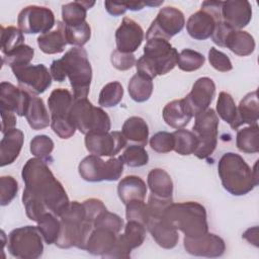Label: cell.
Returning <instances> with one entry per match:
<instances>
[{"mask_svg": "<svg viewBox=\"0 0 259 259\" xmlns=\"http://www.w3.org/2000/svg\"><path fill=\"white\" fill-rule=\"evenodd\" d=\"M31 94L9 82L0 84V109L9 110L19 116L26 114Z\"/></svg>", "mask_w": 259, "mask_h": 259, "instance_id": "obj_19", "label": "cell"}, {"mask_svg": "<svg viewBox=\"0 0 259 259\" xmlns=\"http://www.w3.org/2000/svg\"><path fill=\"white\" fill-rule=\"evenodd\" d=\"M37 229L48 245L55 244L61 230L60 218L53 212L47 211L37 220Z\"/></svg>", "mask_w": 259, "mask_h": 259, "instance_id": "obj_36", "label": "cell"}, {"mask_svg": "<svg viewBox=\"0 0 259 259\" xmlns=\"http://www.w3.org/2000/svg\"><path fill=\"white\" fill-rule=\"evenodd\" d=\"M95 4L94 1H74L62 6L63 23L67 26H76L86 21L87 10Z\"/></svg>", "mask_w": 259, "mask_h": 259, "instance_id": "obj_32", "label": "cell"}, {"mask_svg": "<svg viewBox=\"0 0 259 259\" xmlns=\"http://www.w3.org/2000/svg\"><path fill=\"white\" fill-rule=\"evenodd\" d=\"M0 114H1V133L3 135L12 128H15V124H16L15 113L9 110L0 109Z\"/></svg>", "mask_w": 259, "mask_h": 259, "instance_id": "obj_55", "label": "cell"}, {"mask_svg": "<svg viewBox=\"0 0 259 259\" xmlns=\"http://www.w3.org/2000/svg\"><path fill=\"white\" fill-rule=\"evenodd\" d=\"M164 121L173 128H182L193 117L186 101L183 99L173 100L165 105L162 111Z\"/></svg>", "mask_w": 259, "mask_h": 259, "instance_id": "obj_24", "label": "cell"}, {"mask_svg": "<svg viewBox=\"0 0 259 259\" xmlns=\"http://www.w3.org/2000/svg\"><path fill=\"white\" fill-rule=\"evenodd\" d=\"M21 177L25 185L23 193L39 200L50 212L60 218L70 200L47 163L38 158H30L22 168Z\"/></svg>", "mask_w": 259, "mask_h": 259, "instance_id": "obj_1", "label": "cell"}, {"mask_svg": "<svg viewBox=\"0 0 259 259\" xmlns=\"http://www.w3.org/2000/svg\"><path fill=\"white\" fill-rule=\"evenodd\" d=\"M219 123V116L212 108H207L195 116L192 133L196 136L198 145L193 155L198 159H206L214 152L218 145Z\"/></svg>", "mask_w": 259, "mask_h": 259, "instance_id": "obj_9", "label": "cell"}, {"mask_svg": "<svg viewBox=\"0 0 259 259\" xmlns=\"http://www.w3.org/2000/svg\"><path fill=\"white\" fill-rule=\"evenodd\" d=\"M146 229L152 235L155 242L164 249H172L178 243V231L164 218V215H150L146 224Z\"/></svg>", "mask_w": 259, "mask_h": 259, "instance_id": "obj_21", "label": "cell"}, {"mask_svg": "<svg viewBox=\"0 0 259 259\" xmlns=\"http://www.w3.org/2000/svg\"><path fill=\"white\" fill-rule=\"evenodd\" d=\"M205 58L202 54L191 49H184L179 53L177 65L184 72L196 71L203 66Z\"/></svg>", "mask_w": 259, "mask_h": 259, "instance_id": "obj_43", "label": "cell"}, {"mask_svg": "<svg viewBox=\"0 0 259 259\" xmlns=\"http://www.w3.org/2000/svg\"><path fill=\"white\" fill-rule=\"evenodd\" d=\"M58 28L42 33L37 37V46L41 52L48 55L62 53L68 45L65 36V25L62 21H58Z\"/></svg>", "mask_w": 259, "mask_h": 259, "instance_id": "obj_28", "label": "cell"}, {"mask_svg": "<svg viewBox=\"0 0 259 259\" xmlns=\"http://www.w3.org/2000/svg\"><path fill=\"white\" fill-rule=\"evenodd\" d=\"M127 10H133V11H137V10H141L145 7L146 2H141V1H131V2H125Z\"/></svg>", "mask_w": 259, "mask_h": 259, "instance_id": "obj_58", "label": "cell"}, {"mask_svg": "<svg viewBox=\"0 0 259 259\" xmlns=\"http://www.w3.org/2000/svg\"><path fill=\"white\" fill-rule=\"evenodd\" d=\"M54 146V142L49 136L37 135L30 141L29 150L35 158L48 162L49 160H51Z\"/></svg>", "mask_w": 259, "mask_h": 259, "instance_id": "obj_45", "label": "cell"}, {"mask_svg": "<svg viewBox=\"0 0 259 259\" xmlns=\"http://www.w3.org/2000/svg\"><path fill=\"white\" fill-rule=\"evenodd\" d=\"M174 138V151L182 156L191 155L194 153L198 141L196 136L191 132L184 128L176 130L172 133Z\"/></svg>", "mask_w": 259, "mask_h": 259, "instance_id": "obj_39", "label": "cell"}, {"mask_svg": "<svg viewBox=\"0 0 259 259\" xmlns=\"http://www.w3.org/2000/svg\"><path fill=\"white\" fill-rule=\"evenodd\" d=\"M73 103L74 96L68 89H54L48 99L51 119H71L70 111Z\"/></svg>", "mask_w": 259, "mask_h": 259, "instance_id": "obj_23", "label": "cell"}, {"mask_svg": "<svg viewBox=\"0 0 259 259\" xmlns=\"http://www.w3.org/2000/svg\"><path fill=\"white\" fill-rule=\"evenodd\" d=\"M242 237L246 239L250 244H253L254 246L258 247V227L257 226L246 230L243 233Z\"/></svg>", "mask_w": 259, "mask_h": 259, "instance_id": "obj_57", "label": "cell"}, {"mask_svg": "<svg viewBox=\"0 0 259 259\" xmlns=\"http://www.w3.org/2000/svg\"><path fill=\"white\" fill-rule=\"evenodd\" d=\"M164 218L184 237L198 238L208 232L205 207L196 201L172 202L165 210Z\"/></svg>", "mask_w": 259, "mask_h": 259, "instance_id": "obj_6", "label": "cell"}, {"mask_svg": "<svg viewBox=\"0 0 259 259\" xmlns=\"http://www.w3.org/2000/svg\"><path fill=\"white\" fill-rule=\"evenodd\" d=\"M121 133L127 141L137 143L140 146H146L149 138V126L140 116H131L122 124Z\"/></svg>", "mask_w": 259, "mask_h": 259, "instance_id": "obj_31", "label": "cell"}, {"mask_svg": "<svg viewBox=\"0 0 259 259\" xmlns=\"http://www.w3.org/2000/svg\"><path fill=\"white\" fill-rule=\"evenodd\" d=\"M150 147L157 153H169L174 149V138L172 133L158 132L150 139Z\"/></svg>", "mask_w": 259, "mask_h": 259, "instance_id": "obj_50", "label": "cell"}, {"mask_svg": "<svg viewBox=\"0 0 259 259\" xmlns=\"http://www.w3.org/2000/svg\"><path fill=\"white\" fill-rule=\"evenodd\" d=\"M183 245L187 253L199 257H221L226 251L225 241L220 236L208 232L198 238L184 237Z\"/></svg>", "mask_w": 259, "mask_h": 259, "instance_id": "obj_16", "label": "cell"}, {"mask_svg": "<svg viewBox=\"0 0 259 259\" xmlns=\"http://www.w3.org/2000/svg\"><path fill=\"white\" fill-rule=\"evenodd\" d=\"M118 237L128 249H136L146 239V226L137 221H127L123 234H118Z\"/></svg>", "mask_w": 259, "mask_h": 259, "instance_id": "obj_38", "label": "cell"}, {"mask_svg": "<svg viewBox=\"0 0 259 259\" xmlns=\"http://www.w3.org/2000/svg\"><path fill=\"white\" fill-rule=\"evenodd\" d=\"M225 48H228L237 56L245 57L254 52L255 40L249 32L241 29H233L226 38Z\"/></svg>", "mask_w": 259, "mask_h": 259, "instance_id": "obj_30", "label": "cell"}, {"mask_svg": "<svg viewBox=\"0 0 259 259\" xmlns=\"http://www.w3.org/2000/svg\"><path fill=\"white\" fill-rule=\"evenodd\" d=\"M144 36V30L137 21L130 17H123L115 31L116 50L133 54L142 45Z\"/></svg>", "mask_w": 259, "mask_h": 259, "instance_id": "obj_18", "label": "cell"}, {"mask_svg": "<svg viewBox=\"0 0 259 259\" xmlns=\"http://www.w3.org/2000/svg\"><path fill=\"white\" fill-rule=\"evenodd\" d=\"M127 140L121 132L89 133L85 135V147L87 151L96 156L113 157L126 146Z\"/></svg>", "mask_w": 259, "mask_h": 259, "instance_id": "obj_15", "label": "cell"}, {"mask_svg": "<svg viewBox=\"0 0 259 259\" xmlns=\"http://www.w3.org/2000/svg\"><path fill=\"white\" fill-rule=\"evenodd\" d=\"M147 190L145 181L136 175L125 176L117 185L118 197L124 204L132 200H144Z\"/></svg>", "mask_w": 259, "mask_h": 259, "instance_id": "obj_25", "label": "cell"}, {"mask_svg": "<svg viewBox=\"0 0 259 259\" xmlns=\"http://www.w3.org/2000/svg\"><path fill=\"white\" fill-rule=\"evenodd\" d=\"M257 164L256 161L252 169L239 154L225 153L218 163V173L223 187L235 196L252 191L259 182Z\"/></svg>", "mask_w": 259, "mask_h": 259, "instance_id": "obj_3", "label": "cell"}, {"mask_svg": "<svg viewBox=\"0 0 259 259\" xmlns=\"http://www.w3.org/2000/svg\"><path fill=\"white\" fill-rule=\"evenodd\" d=\"M217 114L228 122L233 130H237V105L231 94L223 91L219 94L217 101Z\"/></svg>", "mask_w": 259, "mask_h": 259, "instance_id": "obj_37", "label": "cell"}, {"mask_svg": "<svg viewBox=\"0 0 259 259\" xmlns=\"http://www.w3.org/2000/svg\"><path fill=\"white\" fill-rule=\"evenodd\" d=\"M33 56L34 50L30 46L24 44L12 52L3 55V63L8 65L12 70L29 65L30 61L33 59Z\"/></svg>", "mask_w": 259, "mask_h": 259, "instance_id": "obj_40", "label": "cell"}, {"mask_svg": "<svg viewBox=\"0 0 259 259\" xmlns=\"http://www.w3.org/2000/svg\"><path fill=\"white\" fill-rule=\"evenodd\" d=\"M85 210H86V219L87 221L94 223L95 219L104 210H106V206L104 203L97 198H89L83 201Z\"/></svg>", "mask_w": 259, "mask_h": 259, "instance_id": "obj_53", "label": "cell"}, {"mask_svg": "<svg viewBox=\"0 0 259 259\" xmlns=\"http://www.w3.org/2000/svg\"><path fill=\"white\" fill-rule=\"evenodd\" d=\"M12 72L18 86L34 96L44 93L52 85L51 72L44 64L15 68Z\"/></svg>", "mask_w": 259, "mask_h": 259, "instance_id": "obj_14", "label": "cell"}, {"mask_svg": "<svg viewBox=\"0 0 259 259\" xmlns=\"http://www.w3.org/2000/svg\"><path fill=\"white\" fill-rule=\"evenodd\" d=\"M234 28L231 27L229 24H227L226 22H224L223 20H220L217 22L215 24V28L211 34V39L212 41L218 45L219 47H223L225 48V41L227 36L229 35V33L233 30Z\"/></svg>", "mask_w": 259, "mask_h": 259, "instance_id": "obj_54", "label": "cell"}, {"mask_svg": "<svg viewBox=\"0 0 259 259\" xmlns=\"http://www.w3.org/2000/svg\"><path fill=\"white\" fill-rule=\"evenodd\" d=\"M237 128L242 124H255L259 118V101L257 90L245 95L237 107Z\"/></svg>", "mask_w": 259, "mask_h": 259, "instance_id": "obj_29", "label": "cell"}, {"mask_svg": "<svg viewBox=\"0 0 259 259\" xmlns=\"http://www.w3.org/2000/svg\"><path fill=\"white\" fill-rule=\"evenodd\" d=\"M55 15L53 11L45 6L29 5L24 7L18 14V28L28 34L47 33L55 25Z\"/></svg>", "mask_w": 259, "mask_h": 259, "instance_id": "obj_13", "label": "cell"}, {"mask_svg": "<svg viewBox=\"0 0 259 259\" xmlns=\"http://www.w3.org/2000/svg\"><path fill=\"white\" fill-rule=\"evenodd\" d=\"M184 25L185 18L181 10L173 6L163 7L148 28L146 39L159 37L169 41L171 37L178 34L183 29Z\"/></svg>", "mask_w": 259, "mask_h": 259, "instance_id": "obj_12", "label": "cell"}, {"mask_svg": "<svg viewBox=\"0 0 259 259\" xmlns=\"http://www.w3.org/2000/svg\"><path fill=\"white\" fill-rule=\"evenodd\" d=\"M120 157L126 166L133 168L145 166L149 162V155L146 149L140 145H131L126 147Z\"/></svg>", "mask_w": 259, "mask_h": 259, "instance_id": "obj_46", "label": "cell"}, {"mask_svg": "<svg viewBox=\"0 0 259 259\" xmlns=\"http://www.w3.org/2000/svg\"><path fill=\"white\" fill-rule=\"evenodd\" d=\"M222 4L223 1H204L200 10L189 16L186 30L192 38L204 40L211 36L217 22L222 20Z\"/></svg>", "mask_w": 259, "mask_h": 259, "instance_id": "obj_11", "label": "cell"}, {"mask_svg": "<svg viewBox=\"0 0 259 259\" xmlns=\"http://www.w3.org/2000/svg\"><path fill=\"white\" fill-rule=\"evenodd\" d=\"M125 218L127 221H137L146 226L149 219L148 205L144 200H132L125 204Z\"/></svg>", "mask_w": 259, "mask_h": 259, "instance_id": "obj_48", "label": "cell"}, {"mask_svg": "<svg viewBox=\"0 0 259 259\" xmlns=\"http://www.w3.org/2000/svg\"><path fill=\"white\" fill-rule=\"evenodd\" d=\"M117 234L112 231L94 228L88 238L85 250L92 255H99L104 258V256L112 249Z\"/></svg>", "mask_w": 259, "mask_h": 259, "instance_id": "obj_26", "label": "cell"}, {"mask_svg": "<svg viewBox=\"0 0 259 259\" xmlns=\"http://www.w3.org/2000/svg\"><path fill=\"white\" fill-rule=\"evenodd\" d=\"M65 36L69 45L82 48L90 39V36H91L90 25L87 21L76 26L65 25Z\"/></svg>", "mask_w": 259, "mask_h": 259, "instance_id": "obj_44", "label": "cell"}, {"mask_svg": "<svg viewBox=\"0 0 259 259\" xmlns=\"http://www.w3.org/2000/svg\"><path fill=\"white\" fill-rule=\"evenodd\" d=\"M208 62L215 70L220 72H229L233 69L230 58L225 53L213 47H211L208 51Z\"/></svg>", "mask_w": 259, "mask_h": 259, "instance_id": "obj_51", "label": "cell"}, {"mask_svg": "<svg viewBox=\"0 0 259 259\" xmlns=\"http://www.w3.org/2000/svg\"><path fill=\"white\" fill-rule=\"evenodd\" d=\"M25 117L29 126L35 131L42 130L51 124V118L44 100L34 95L31 96Z\"/></svg>", "mask_w": 259, "mask_h": 259, "instance_id": "obj_33", "label": "cell"}, {"mask_svg": "<svg viewBox=\"0 0 259 259\" xmlns=\"http://www.w3.org/2000/svg\"><path fill=\"white\" fill-rule=\"evenodd\" d=\"M110 62L112 66L119 71H126L136 65V58L134 54L123 53L114 50L110 56Z\"/></svg>", "mask_w": 259, "mask_h": 259, "instance_id": "obj_52", "label": "cell"}, {"mask_svg": "<svg viewBox=\"0 0 259 259\" xmlns=\"http://www.w3.org/2000/svg\"><path fill=\"white\" fill-rule=\"evenodd\" d=\"M50 72L57 82H63L66 77L69 78L74 100L87 98L92 81V68L87 52L83 48L74 47L61 59L54 60Z\"/></svg>", "mask_w": 259, "mask_h": 259, "instance_id": "obj_2", "label": "cell"}, {"mask_svg": "<svg viewBox=\"0 0 259 259\" xmlns=\"http://www.w3.org/2000/svg\"><path fill=\"white\" fill-rule=\"evenodd\" d=\"M123 97V87L118 81H112L103 86L99 93L98 104L102 107H113Z\"/></svg>", "mask_w": 259, "mask_h": 259, "instance_id": "obj_41", "label": "cell"}, {"mask_svg": "<svg viewBox=\"0 0 259 259\" xmlns=\"http://www.w3.org/2000/svg\"><path fill=\"white\" fill-rule=\"evenodd\" d=\"M153 79L149 76L137 72L131 79L127 84V91L130 97L136 102H145L147 101L154 89Z\"/></svg>", "mask_w": 259, "mask_h": 259, "instance_id": "obj_34", "label": "cell"}, {"mask_svg": "<svg viewBox=\"0 0 259 259\" xmlns=\"http://www.w3.org/2000/svg\"><path fill=\"white\" fill-rule=\"evenodd\" d=\"M178 52L164 38H150L144 48V54L136 62L137 72L150 78L165 75L177 65Z\"/></svg>", "mask_w": 259, "mask_h": 259, "instance_id": "obj_5", "label": "cell"}, {"mask_svg": "<svg viewBox=\"0 0 259 259\" xmlns=\"http://www.w3.org/2000/svg\"><path fill=\"white\" fill-rule=\"evenodd\" d=\"M18 192V183L12 176L6 175L0 177V204L5 206L9 204Z\"/></svg>", "mask_w": 259, "mask_h": 259, "instance_id": "obj_49", "label": "cell"}, {"mask_svg": "<svg viewBox=\"0 0 259 259\" xmlns=\"http://www.w3.org/2000/svg\"><path fill=\"white\" fill-rule=\"evenodd\" d=\"M123 165L120 156L103 161L99 156L91 154L79 163L78 171L81 178L88 182L116 181L123 172Z\"/></svg>", "mask_w": 259, "mask_h": 259, "instance_id": "obj_10", "label": "cell"}, {"mask_svg": "<svg viewBox=\"0 0 259 259\" xmlns=\"http://www.w3.org/2000/svg\"><path fill=\"white\" fill-rule=\"evenodd\" d=\"M24 142V135L18 128H12L3 135L0 142V166L12 164L19 156Z\"/></svg>", "mask_w": 259, "mask_h": 259, "instance_id": "obj_22", "label": "cell"}, {"mask_svg": "<svg viewBox=\"0 0 259 259\" xmlns=\"http://www.w3.org/2000/svg\"><path fill=\"white\" fill-rule=\"evenodd\" d=\"M23 32L15 26H1V48L3 55H6L16 48L24 45Z\"/></svg>", "mask_w": 259, "mask_h": 259, "instance_id": "obj_42", "label": "cell"}, {"mask_svg": "<svg viewBox=\"0 0 259 259\" xmlns=\"http://www.w3.org/2000/svg\"><path fill=\"white\" fill-rule=\"evenodd\" d=\"M104 6L106 11L113 16H118L123 14L126 10V4L125 2H112V1H105Z\"/></svg>", "mask_w": 259, "mask_h": 259, "instance_id": "obj_56", "label": "cell"}, {"mask_svg": "<svg viewBox=\"0 0 259 259\" xmlns=\"http://www.w3.org/2000/svg\"><path fill=\"white\" fill-rule=\"evenodd\" d=\"M222 20L234 29H241L249 24L252 18V6L247 0L223 1Z\"/></svg>", "mask_w": 259, "mask_h": 259, "instance_id": "obj_20", "label": "cell"}, {"mask_svg": "<svg viewBox=\"0 0 259 259\" xmlns=\"http://www.w3.org/2000/svg\"><path fill=\"white\" fill-rule=\"evenodd\" d=\"M70 118L76 130L87 135L89 133L110 132V118L101 107L94 106L87 98L74 100Z\"/></svg>", "mask_w": 259, "mask_h": 259, "instance_id": "obj_7", "label": "cell"}, {"mask_svg": "<svg viewBox=\"0 0 259 259\" xmlns=\"http://www.w3.org/2000/svg\"><path fill=\"white\" fill-rule=\"evenodd\" d=\"M215 94V84L212 79L208 77L198 78L193 86L191 91L184 97L191 113L193 116L205 111Z\"/></svg>", "mask_w": 259, "mask_h": 259, "instance_id": "obj_17", "label": "cell"}, {"mask_svg": "<svg viewBox=\"0 0 259 259\" xmlns=\"http://www.w3.org/2000/svg\"><path fill=\"white\" fill-rule=\"evenodd\" d=\"M147 182L152 195L165 199L172 198L173 181L171 176L164 169H152L148 174Z\"/></svg>", "mask_w": 259, "mask_h": 259, "instance_id": "obj_27", "label": "cell"}, {"mask_svg": "<svg viewBox=\"0 0 259 259\" xmlns=\"http://www.w3.org/2000/svg\"><path fill=\"white\" fill-rule=\"evenodd\" d=\"M93 226L94 228L106 229L118 234L123 228V220L118 214L110 212L106 209L95 219Z\"/></svg>", "mask_w": 259, "mask_h": 259, "instance_id": "obj_47", "label": "cell"}, {"mask_svg": "<svg viewBox=\"0 0 259 259\" xmlns=\"http://www.w3.org/2000/svg\"><path fill=\"white\" fill-rule=\"evenodd\" d=\"M237 148L246 154L259 152V126L257 123L243 127L237 132Z\"/></svg>", "mask_w": 259, "mask_h": 259, "instance_id": "obj_35", "label": "cell"}, {"mask_svg": "<svg viewBox=\"0 0 259 259\" xmlns=\"http://www.w3.org/2000/svg\"><path fill=\"white\" fill-rule=\"evenodd\" d=\"M42 239L37 227L16 228L9 233L7 249L15 258L37 259L44 253Z\"/></svg>", "mask_w": 259, "mask_h": 259, "instance_id": "obj_8", "label": "cell"}, {"mask_svg": "<svg viewBox=\"0 0 259 259\" xmlns=\"http://www.w3.org/2000/svg\"><path fill=\"white\" fill-rule=\"evenodd\" d=\"M61 230L56 246L62 249L76 247L86 249L88 238L94 229L92 223L86 219V210L83 202L70 201L67 208L60 215Z\"/></svg>", "mask_w": 259, "mask_h": 259, "instance_id": "obj_4", "label": "cell"}]
</instances>
